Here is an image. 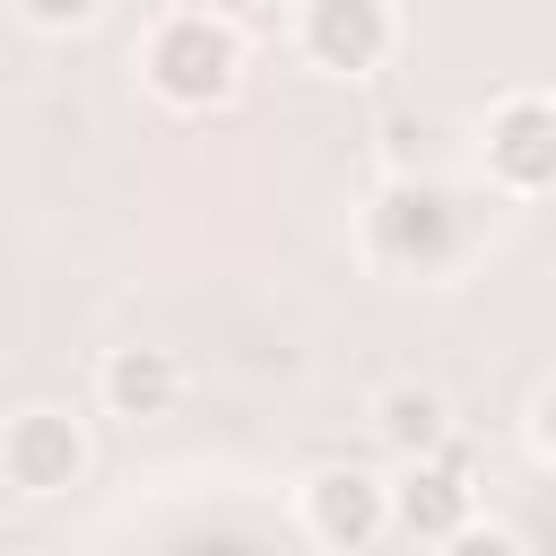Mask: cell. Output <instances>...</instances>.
Masks as SVG:
<instances>
[{"label": "cell", "instance_id": "6da1fadb", "mask_svg": "<svg viewBox=\"0 0 556 556\" xmlns=\"http://www.w3.org/2000/svg\"><path fill=\"white\" fill-rule=\"evenodd\" d=\"M139 78L165 113H217L235 87H243V35L208 9H174L148 26L139 43Z\"/></svg>", "mask_w": 556, "mask_h": 556}, {"label": "cell", "instance_id": "7a4b0ae2", "mask_svg": "<svg viewBox=\"0 0 556 556\" xmlns=\"http://www.w3.org/2000/svg\"><path fill=\"white\" fill-rule=\"evenodd\" d=\"M365 252L391 269V278H443L460 252H469V208L443 191V182H417V174H391L365 208Z\"/></svg>", "mask_w": 556, "mask_h": 556}, {"label": "cell", "instance_id": "3957f363", "mask_svg": "<svg viewBox=\"0 0 556 556\" xmlns=\"http://www.w3.org/2000/svg\"><path fill=\"white\" fill-rule=\"evenodd\" d=\"M478 165L504 200H547L556 191V96H539V87L495 96L486 130H478Z\"/></svg>", "mask_w": 556, "mask_h": 556}, {"label": "cell", "instance_id": "277c9868", "mask_svg": "<svg viewBox=\"0 0 556 556\" xmlns=\"http://www.w3.org/2000/svg\"><path fill=\"white\" fill-rule=\"evenodd\" d=\"M295 513H304V530H313L321 556H374L391 539V478H374L356 460H330V469L304 478Z\"/></svg>", "mask_w": 556, "mask_h": 556}, {"label": "cell", "instance_id": "5b68a950", "mask_svg": "<svg viewBox=\"0 0 556 556\" xmlns=\"http://www.w3.org/2000/svg\"><path fill=\"white\" fill-rule=\"evenodd\" d=\"M87 426L70 417V408H17L9 426H0V478L26 495V504H52V495H70L78 478H87Z\"/></svg>", "mask_w": 556, "mask_h": 556}, {"label": "cell", "instance_id": "8992f818", "mask_svg": "<svg viewBox=\"0 0 556 556\" xmlns=\"http://www.w3.org/2000/svg\"><path fill=\"white\" fill-rule=\"evenodd\" d=\"M295 43L330 78H374L391 61V43H400V17H391V0H304Z\"/></svg>", "mask_w": 556, "mask_h": 556}, {"label": "cell", "instance_id": "52a82bcc", "mask_svg": "<svg viewBox=\"0 0 556 556\" xmlns=\"http://www.w3.org/2000/svg\"><path fill=\"white\" fill-rule=\"evenodd\" d=\"M460 521H478V495H469V469L460 460H400V478H391V530H408V539H426V547H443Z\"/></svg>", "mask_w": 556, "mask_h": 556}, {"label": "cell", "instance_id": "ba28073f", "mask_svg": "<svg viewBox=\"0 0 556 556\" xmlns=\"http://www.w3.org/2000/svg\"><path fill=\"white\" fill-rule=\"evenodd\" d=\"M182 400V356L174 348H104L96 365V408L122 417V426H148V417H174Z\"/></svg>", "mask_w": 556, "mask_h": 556}, {"label": "cell", "instance_id": "9c48e42d", "mask_svg": "<svg viewBox=\"0 0 556 556\" xmlns=\"http://www.w3.org/2000/svg\"><path fill=\"white\" fill-rule=\"evenodd\" d=\"M374 434H382V452H400V460H434V452L452 443V408H443L434 382H391V391L374 400Z\"/></svg>", "mask_w": 556, "mask_h": 556}, {"label": "cell", "instance_id": "30bf717a", "mask_svg": "<svg viewBox=\"0 0 556 556\" xmlns=\"http://www.w3.org/2000/svg\"><path fill=\"white\" fill-rule=\"evenodd\" d=\"M35 35H78V26H96L104 17V0H9Z\"/></svg>", "mask_w": 556, "mask_h": 556}, {"label": "cell", "instance_id": "8fae6325", "mask_svg": "<svg viewBox=\"0 0 556 556\" xmlns=\"http://www.w3.org/2000/svg\"><path fill=\"white\" fill-rule=\"evenodd\" d=\"M434 556H530V547H521V530H504V521H460Z\"/></svg>", "mask_w": 556, "mask_h": 556}, {"label": "cell", "instance_id": "7c38bea8", "mask_svg": "<svg viewBox=\"0 0 556 556\" xmlns=\"http://www.w3.org/2000/svg\"><path fill=\"white\" fill-rule=\"evenodd\" d=\"M530 452H539V460L556 469V382H547V391L530 400Z\"/></svg>", "mask_w": 556, "mask_h": 556}]
</instances>
